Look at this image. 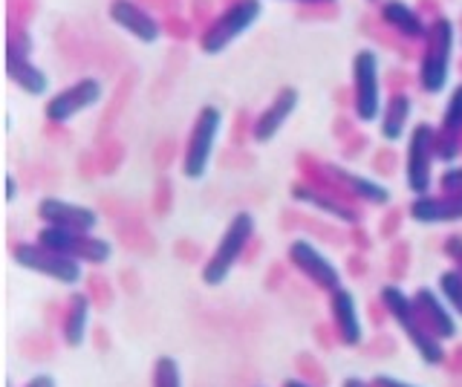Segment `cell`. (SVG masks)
Masks as SVG:
<instances>
[{
    "label": "cell",
    "instance_id": "obj_15",
    "mask_svg": "<svg viewBox=\"0 0 462 387\" xmlns=\"http://www.w3.org/2000/svg\"><path fill=\"white\" fill-rule=\"evenodd\" d=\"M298 102H300V93L295 88H281L278 93H274L269 107L252 122V139L257 142V145H266V142H272L283 131V124L295 113Z\"/></svg>",
    "mask_w": 462,
    "mask_h": 387
},
{
    "label": "cell",
    "instance_id": "obj_43",
    "mask_svg": "<svg viewBox=\"0 0 462 387\" xmlns=\"http://www.w3.org/2000/svg\"><path fill=\"white\" fill-rule=\"evenodd\" d=\"M298 4H332V0H298Z\"/></svg>",
    "mask_w": 462,
    "mask_h": 387
},
{
    "label": "cell",
    "instance_id": "obj_34",
    "mask_svg": "<svg viewBox=\"0 0 462 387\" xmlns=\"http://www.w3.org/2000/svg\"><path fill=\"white\" fill-rule=\"evenodd\" d=\"M373 387H416V384H408V382H402V379H396V376H375L373 379Z\"/></svg>",
    "mask_w": 462,
    "mask_h": 387
},
{
    "label": "cell",
    "instance_id": "obj_12",
    "mask_svg": "<svg viewBox=\"0 0 462 387\" xmlns=\"http://www.w3.org/2000/svg\"><path fill=\"white\" fill-rule=\"evenodd\" d=\"M107 15L119 30H125L130 38H136L139 44H156V41L162 38V26H159V21L148 9L134 4V0H110Z\"/></svg>",
    "mask_w": 462,
    "mask_h": 387
},
{
    "label": "cell",
    "instance_id": "obj_32",
    "mask_svg": "<svg viewBox=\"0 0 462 387\" xmlns=\"http://www.w3.org/2000/svg\"><path fill=\"white\" fill-rule=\"evenodd\" d=\"M367 355L370 353H382V355H393L396 353V341L393 338H390V336H384V333H379V336H375L370 344H367Z\"/></svg>",
    "mask_w": 462,
    "mask_h": 387
},
{
    "label": "cell",
    "instance_id": "obj_5",
    "mask_svg": "<svg viewBox=\"0 0 462 387\" xmlns=\"http://www.w3.org/2000/svg\"><path fill=\"white\" fill-rule=\"evenodd\" d=\"M223 127V113L220 107L206 105L199 107L197 119L191 124V134L185 139V151H182V177L185 180H202L208 174L211 156H214V145L217 136H220Z\"/></svg>",
    "mask_w": 462,
    "mask_h": 387
},
{
    "label": "cell",
    "instance_id": "obj_26",
    "mask_svg": "<svg viewBox=\"0 0 462 387\" xmlns=\"http://www.w3.org/2000/svg\"><path fill=\"white\" fill-rule=\"evenodd\" d=\"M153 387H182V373L177 358L159 355L153 364Z\"/></svg>",
    "mask_w": 462,
    "mask_h": 387
},
{
    "label": "cell",
    "instance_id": "obj_7",
    "mask_svg": "<svg viewBox=\"0 0 462 387\" xmlns=\"http://www.w3.org/2000/svg\"><path fill=\"white\" fill-rule=\"evenodd\" d=\"M433 160H437V127L419 122L408 136V153H404V180L416 197H425L433 182Z\"/></svg>",
    "mask_w": 462,
    "mask_h": 387
},
{
    "label": "cell",
    "instance_id": "obj_42",
    "mask_svg": "<svg viewBox=\"0 0 462 387\" xmlns=\"http://www.w3.org/2000/svg\"><path fill=\"white\" fill-rule=\"evenodd\" d=\"M283 387H315V384H307L303 379H289V382H283Z\"/></svg>",
    "mask_w": 462,
    "mask_h": 387
},
{
    "label": "cell",
    "instance_id": "obj_16",
    "mask_svg": "<svg viewBox=\"0 0 462 387\" xmlns=\"http://www.w3.org/2000/svg\"><path fill=\"white\" fill-rule=\"evenodd\" d=\"M324 170H327V177L338 185V191L344 197L361 199V203H370V206H387L390 203V191L382 182H375L370 177H361V174H356V170H346L336 162H327Z\"/></svg>",
    "mask_w": 462,
    "mask_h": 387
},
{
    "label": "cell",
    "instance_id": "obj_29",
    "mask_svg": "<svg viewBox=\"0 0 462 387\" xmlns=\"http://www.w3.org/2000/svg\"><path fill=\"white\" fill-rule=\"evenodd\" d=\"M21 350L29 358H50L52 355V341H50V336H29V338L21 341Z\"/></svg>",
    "mask_w": 462,
    "mask_h": 387
},
{
    "label": "cell",
    "instance_id": "obj_3",
    "mask_svg": "<svg viewBox=\"0 0 462 387\" xmlns=\"http://www.w3.org/2000/svg\"><path fill=\"white\" fill-rule=\"evenodd\" d=\"M252 240H254V217L249 211H237L235 217L228 220L214 254L208 257L206 263H202V272H199L202 283H206V286L226 283V278L231 275V269L243 261V254H245V249H249Z\"/></svg>",
    "mask_w": 462,
    "mask_h": 387
},
{
    "label": "cell",
    "instance_id": "obj_11",
    "mask_svg": "<svg viewBox=\"0 0 462 387\" xmlns=\"http://www.w3.org/2000/svg\"><path fill=\"white\" fill-rule=\"evenodd\" d=\"M289 263H292L303 278H307L315 290L321 292H336L341 290V272L338 266L329 261V257L315 246V243H310L307 237H298L289 243Z\"/></svg>",
    "mask_w": 462,
    "mask_h": 387
},
{
    "label": "cell",
    "instance_id": "obj_23",
    "mask_svg": "<svg viewBox=\"0 0 462 387\" xmlns=\"http://www.w3.org/2000/svg\"><path fill=\"white\" fill-rule=\"evenodd\" d=\"M411 113H413L411 96H404V93L390 96L384 110H382V139L384 142H399L404 136V131H408Z\"/></svg>",
    "mask_w": 462,
    "mask_h": 387
},
{
    "label": "cell",
    "instance_id": "obj_2",
    "mask_svg": "<svg viewBox=\"0 0 462 387\" xmlns=\"http://www.w3.org/2000/svg\"><path fill=\"white\" fill-rule=\"evenodd\" d=\"M454 41H457V30H454L451 18H437L428 26L422 64H419V88L430 96H437L448 88V78H451V59H454Z\"/></svg>",
    "mask_w": 462,
    "mask_h": 387
},
{
    "label": "cell",
    "instance_id": "obj_37",
    "mask_svg": "<svg viewBox=\"0 0 462 387\" xmlns=\"http://www.w3.org/2000/svg\"><path fill=\"white\" fill-rule=\"evenodd\" d=\"M14 197H18V180L14 174H6V203H12Z\"/></svg>",
    "mask_w": 462,
    "mask_h": 387
},
{
    "label": "cell",
    "instance_id": "obj_39",
    "mask_svg": "<svg viewBox=\"0 0 462 387\" xmlns=\"http://www.w3.org/2000/svg\"><path fill=\"white\" fill-rule=\"evenodd\" d=\"M341 387H373V384H367L365 379H358V376H350V379L341 382Z\"/></svg>",
    "mask_w": 462,
    "mask_h": 387
},
{
    "label": "cell",
    "instance_id": "obj_24",
    "mask_svg": "<svg viewBox=\"0 0 462 387\" xmlns=\"http://www.w3.org/2000/svg\"><path fill=\"white\" fill-rule=\"evenodd\" d=\"M439 134L454 136V139H462V84H457L454 93H451V98H448V107H445V113H442Z\"/></svg>",
    "mask_w": 462,
    "mask_h": 387
},
{
    "label": "cell",
    "instance_id": "obj_17",
    "mask_svg": "<svg viewBox=\"0 0 462 387\" xmlns=\"http://www.w3.org/2000/svg\"><path fill=\"white\" fill-rule=\"evenodd\" d=\"M29 50L32 47H14L9 44L6 52V73L12 78L14 88H21L26 96H43L50 90V76L29 59Z\"/></svg>",
    "mask_w": 462,
    "mask_h": 387
},
{
    "label": "cell",
    "instance_id": "obj_10",
    "mask_svg": "<svg viewBox=\"0 0 462 387\" xmlns=\"http://www.w3.org/2000/svg\"><path fill=\"white\" fill-rule=\"evenodd\" d=\"M101 96H105V84H101V78L84 76L79 81H72L69 88L50 96L47 105H43V116H47L52 124H64L69 119H76L79 113L96 107L101 102Z\"/></svg>",
    "mask_w": 462,
    "mask_h": 387
},
{
    "label": "cell",
    "instance_id": "obj_25",
    "mask_svg": "<svg viewBox=\"0 0 462 387\" xmlns=\"http://www.w3.org/2000/svg\"><path fill=\"white\" fill-rule=\"evenodd\" d=\"M295 370H298V379H303L307 384H315V387H327L329 376L324 364L318 362L312 353H298L295 355Z\"/></svg>",
    "mask_w": 462,
    "mask_h": 387
},
{
    "label": "cell",
    "instance_id": "obj_6",
    "mask_svg": "<svg viewBox=\"0 0 462 387\" xmlns=\"http://www.w3.org/2000/svg\"><path fill=\"white\" fill-rule=\"evenodd\" d=\"M38 243L58 254H67L79 263L105 266L113 257V243L105 237H96L93 232H72V228L43 226L38 232Z\"/></svg>",
    "mask_w": 462,
    "mask_h": 387
},
{
    "label": "cell",
    "instance_id": "obj_4",
    "mask_svg": "<svg viewBox=\"0 0 462 387\" xmlns=\"http://www.w3.org/2000/svg\"><path fill=\"white\" fill-rule=\"evenodd\" d=\"M263 15V4L260 0H235L231 6H226L220 15H217L206 32L199 35V50L206 55H220L228 50L237 38H243L252 26Z\"/></svg>",
    "mask_w": 462,
    "mask_h": 387
},
{
    "label": "cell",
    "instance_id": "obj_1",
    "mask_svg": "<svg viewBox=\"0 0 462 387\" xmlns=\"http://www.w3.org/2000/svg\"><path fill=\"white\" fill-rule=\"evenodd\" d=\"M379 300L384 304L387 315L399 324V329L404 336H408V341L416 347V353L422 355L425 364H445V350H442V341L430 333V329L422 324V318H419V312L413 307V298L402 292V286L396 283H387L382 286L379 292Z\"/></svg>",
    "mask_w": 462,
    "mask_h": 387
},
{
    "label": "cell",
    "instance_id": "obj_30",
    "mask_svg": "<svg viewBox=\"0 0 462 387\" xmlns=\"http://www.w3.org/2000/svg\"><path fill=\"white\" fill-rule=\"evenodd\" d=\"M439 185L445 194H462V168H448L439 177Z\"/></svg>",
    "mask_w": 462,
    "mask_h": 387
},
{
    "label": "cell",
    "instance_id": "obj_28",
    "mask_svg": "<svg viewBox=\"0 0 462 387\" xmlns=\"http://www.w3.org/2000/svg\"><path fill=\"white\" fill-rule=\"evenodd\" d=\"M87 295H90L93 307H98V309H107L113 304V290L105 278H90V290H87Z\"/></svg>",
    "mask_w": 462,
    "mask_h": 387
},
{
    "label": "cell",
    "instance_id": "obj_22",
    "mask_svg": "<svg viewBox=\"0 0 462 387\" xmlns=\"http://www.w3.org/2000/svg\"><path fill=\"white\" fill-rule=\"evenodd\" d=\"M382 21L390 26V30H396L399 35L411 38V41H425V35H428V23L419 18V12L411 9L404 0H384Z\"/></svg>",
    "mask_w": 462,
    "mask_h": 387
},
{
    "label": "cell",
    "instance_id": "obj_20",
    "mask_svg": "<svg viewBox=\"0 0 462 387\" xmlns=\"http://www.w3.org/2000/svg\"><path fill=\"white\" fill-rule=\"evenodd\" d=\"M413 307H416V312H419V318H422V324H425L439 341L457 336V321H454L451 309H448V307L442 304V300H439V295H433L430 290H416V295H413Z\"/></svg>",
    "mask_w": 462,
    "mask_h": 387
},
{
    "label": "cell",
    "instance_id": "obj_8",
    "mask_svg": "<svg viewBox=\"0 0 462 387\" xmlns=\"http://www.w3.org/2000/svg\"><path fill=\"white\" fill-rule=\"evenodd\" d=\"M353 110L358 122H375L382 116L379 55L373 50H358L353 59Z\"/></svg>",
    "mask_w": 462,
    "mask_h": 387
},
{
    "label": "cell",
    "instance_id": "obj_33",
    "mask_svg": "<svg viewBox=\"0 0 462 387\" xmlns=\"http://www.w3.org/2000/svg\"><path fill=\"white\" fill-rule=\"evenodd\" d=\"M445 252L454 257V261L459 263L457 266V272H462V235H451L448 237V243H445Z\"/></svg>",
    "mask_w": 462,
    "mask_h": 387
},
{
    "label": "cell",
    "instance_id": "obj_27",
    "mask_svg": "<svg viewBox=\"0 0 462 387\" xmlns=\"http://www.w3.org/2000/svg\"><path fill=\"white\" fill-rule=\"evenodd\" d=\"M439 292L445 295L448 307H451L457 315H462V272L448 269L439 275Z\"/></svg>",
    "mask_w": 462,
    "mask_h": 387
},
{
    "label": "cell",
    "instance_id": "obj_14",
    "mask_svg": "<svg viewBox=\"0 0 462 387\" xmlns=\"http://www.w3.org/2000/svg\"><path fill=\"white\" fill-rule=\"evenodd\" d=\"M38 217L43 226H55V228H72V232H93L98 226V211L90 206H79V203H67V199L58 197H43L38 203Z\"/></svg>",
    "mask_w": 462,
    "mask_h": 387
},
{
    "label": "cell",
    "instance_id": "obj_31",
    "mask_svg": "<svg viewBox=\"0 0 462 387\" xmlns=\"http://www.w3.org/2000/svg\"><path fill=\"white\" fill-rule=\"evenodd\" d=\"M315 341H318V347L332 350V347L338 344L336 327H329V324H315Z\"/></svg>",
    "mask_w": 462,
    "mask_h": 387
},
{
    "label": "cell",
    "instance_id": "obj_36",
    "mask_svg": "<svg viewBox=\"0 0 462 387\" xmlns=\"http://www.w3.org/2000/svg\"><path fill=\"white\" fill-rule=\"evenodd\" d=\"M384 304H382V300H379V304H370V318H373V324L375 327H382L384 324Z\"/></svg>",
    "mask_w": 462,
    "mask_h": 387
},
{
    "label": "cell",
    "instance_id": "obj_19",
    "mask_svg": "<svg viewBox=\"0 0 462 387\" xmlns=\"http://www.w3.org/2000/svg\"><path fill=\"white\" fill-rule=\"evenodd\" d=\"M329 312H332V327H336L338 344H344V347H358L365 333H361L356 295L341 286V290L329 295Z\"/></svg>",
    "mask_w": 462,
    "mask_h": 387
},
{
    "label": "cell",
    "instance_id": "obj_13",
    "mask_svg": "<svg viewBox=\"0 0 462 387\" xmlns=\"http://www.w3.org/2000/svg\"><path fill=\"white\" fill-rule=\"evenodd\" d=\"M289 191H292V199L318 208V211L324 214V217L350 223V226L361 223V208H356L350 199L341 197V194L324 191V189H318V185H312V182H292V189H289Z\"/></svg>",
    "mask_w": 462,
    "mask_h": 387
},
{
    "label": "cell",
    "instance_id": "obj_21",
    "mask_svg": "<svg viewBox=\"0 0 462 387\" xmlns=\"http://www.w3.org/2000/svg\"><path fill=\"white\" fill-rule=\"evenodd\" d=\"M93 300L87 292H69L61 309V338L67 347H81L87 341V324H90Z\"/></svg>",
    "mask_w": 462,
    "mask_h": 387
},
{
    "label": "cell",
    "instance_id": "obj_40",
    "mask_svg": "<svg viewBox=\"0 0 462 387\" xmlns=\"http://www.w3.org/2000/svg\"><path fill=\"white\" fill-rule=\"evenodd\" d=\"M350 272L358 278V275H365V266H361V257H353L350 261Z\"/></svg>",
    "mask_w": 462,
    "mask_h": 387
},
{
    "label": "cell",
    "instance_id": "obj_9",
    "mask_svg": "<svg viewBox=\"0 0 462 387\" xmlns=\"http://www.w3.org/2000/svg\"><path fill=\"white\" fill-rule=\"evenodd\" d=\"M12 257L21 269H29V272H35V275H43L64 286H76L81 281L79 261L41 246V243H18V246L12 249Z\"/></svg>",
    "mask_w": 462,
    "mask_h": 387
},
{
    "label": "cell",
    "instance_id": "obj_41",
    "mask_svg": "<svg viewBox=\"0 0 462 387\" xmlns=\"http://www.w3.org/2000/svg\"><path fill=\"white\" fill-rule=\"evenodd\" d=\"M451 370H462V347H457V353H454V362H451Z\"/></svg>",
    "mask_w": 462,
    "mask_h": 387
},
{
    "label": "cell",
    "instance_id": "obj_35",
    "mask_svg": "<svg viewBox=\"0 0 462 387\" xmlns=\"http://www.w3.org/2000/svg\"><path fill=\"white\" fill-rule=\"evenodd\" d=\"M23 387H55V379L50 376V373H38V376H32Z\"/></svg>",
    "mask_w": 462,
    "mask_h": 387
},
{
    "label": "cell",
    "instance_id": "obj_38",
    "mask_svg": "<svg viewBox=\"0 0 462 387\" xmlns=\"http://www.w3.org/2000/svg\"><path fill=\"white\" fill-rule=\"evenodd\" d=\"M93 338H96V344H98L101 350L107 347V333H105V329H101V327H96V329H93Z\"/></svg>",
    "mask_w": 462,
    "mask_h": 387
},
{
    "label": "cell",
    "instance_id": "obj_18",
    "mask_svg": "<svg viewBox=\"0 0 462 387\" xmlns=\"http://www.w3.org/2000/svg\"><path fill=\"white\" fill-rule=\"evenodd\" d=\"M411 220L422 226H437V223H457L462 220V194H425L413 197L411 203Z\"/></svg>",
    "mask_w": 462,
    "mask_h": 387
}]
</instances>
